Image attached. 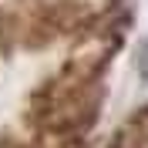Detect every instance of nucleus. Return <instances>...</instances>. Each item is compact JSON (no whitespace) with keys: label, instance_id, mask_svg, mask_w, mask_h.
<instances>
[{"label":"nucleus","instance_id":"nucleus-1","mask_svg":"<svg viewBox=\"0 0 148 148\" xmlns=\"http://www.w3.org/2000/svg\"><path fill=\"white\" fill-rule=\"evenodd\" d=\"M141 74H145V81H148V44H145V51H141Z\"/></svg>","mask_w":148,"mask_h":148}]
</instances>
